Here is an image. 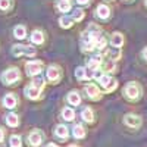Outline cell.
Returning a JSON list of instances; mask_svg holds the SVG:
<instances>
[{
	"label": "cell",
	"instance_id": "obj_4",
	"mask_svg": "<svg viewBox=\"0 0 147 147\" xmlns=\"http://www.w3.org/2000/svg\"><path fill=\"white\" fill-rule=\"evenodd\" d=\"M125 96L128 97L129 100H137V99H140V96H141V87H140L137 82H129V84H127V87H125Z\"/></svg>",
	"mask_w": 147,
	"mask_h": 147
},
{
	"label": "cell",
	"instance_id": "obj_10",
	"mask_svg": "<svg viewBox=\"0 0 147 147\" xmlns=\"http://www.w3.org/2000/svg\"><path fill=\"white\" fill-rule=\"evenodd\" d=\"M96 15H97V18H100V19H107L110 16V9L106 5H99L97 9H96Z\"/></svg>",
	"mask_w": 147,
	"mask_h": 147
},
{
	"label": "cell",
	"instance_id": "obj_1",
	"mask_svg": "<svg viewBox=\"0 0 147 147\" xmlns=\"http://www.w3.org/2000/svg\"><path fill=\"white\" fill-rule=\"evenodd\" d=\"M43 87H44V81H43V78H40V77H34L32 84L27 85L25 90H24V93H25V96L28 97V99L35 100V99H38V97H40V93H41Z\"/></svg>",
	"mask_w": 147,
	"mask_h": 147
},
{
	"label": "cell",
	"instance_id": "obj_2",
	"mask_svg": "<svg viewBox=\"0 0 147 147\" xmlns=\"http://www.w3.org/2000/svg\"><path fill=\"white\" fill-rule=\"evenodd\" d=\"M37 52L31 46H24V44H16L12 47V55L13 56H34Z\"/></svg>",
	"mask_w": 147,
	"mask_h": 147
},
{
	"label": "cell",
	"instance_id": "obj_28",
	"mask_svg": "<svg viewBox=\"0 0 147 147\" xmlns=\"http://www.w3.org/2000/svg\"><path fill=\"white\" fill-rule=\"evenodd\" d=\"M10 7V0H0V10H7Z\"/></svg>",
	"mask_w": 147,
	"mask_h": 147
},
{
	"label": "cell",
	"instance_id": "obj_13",
	"mask_svg": "<svg viewBox=\"0 0 147 147\" xmlns=\"http://www.w3.org/2000/svg\"><path fill=\"white\" fill-rule=\"evenodd\" d=\"M68 103L72 105V106H78L81 103V96L78 91H71L68 94Z\"/></svg>",
	"mask_w": 147,
	"mask_h": 147
},
{
	"label": "cell",
	"instance_id": "obj_29",
	"mask_svg": "<svg viewBox=\"0 0 147 147\" xmlns=\"http://www.w3.org/2000/svg\"><path fill=\"white\" fill-rule=\"evenodd\" d=\"M77 3H80V5H88L90 0H77Z\"/></svg>",
	"mask_w": 147,
	"mask_h": 147
},
{
	"label": "cell",
	"instance_id": "obj_20",
	"mask_svg": "<svg viewBox=\"0 0 147 147\" xmlns=\"http://www.w3.org/2000/svg\"><path fill=\"white\" fill-rule=\"evenodd\" d=\"M6 124H7L9 127H16V125L19 124L18 115H16V113H9V115L6 116Z\"/></svg>",
	"mask_w": 147,
	"mask_h": 147
},
{
	"label": "cell",
	"instance_id": "obj_34",
	"mask_svg": "<svg viewBox=\"0 0 147 147\" xmlns=\"http://www.w3.org/2000/svg\"><path fill=\"white\" fill-rule=\"evenodd\" d=\"M69 147H78V146H75V144H72V146H69Z\"/></svg>",
	"mask_w": 147,
	"mask_h": 147
},
{
	"label": "cell",
	"instance_id": "obj_18",
	"mask_svg": "<svg viewBox=\"0 0 147 147\" xmlns=\"http://www.w3.org/2000/svg\"><path fill=\"white\" fill-rule=\"evenodd\" d=\"M62 118L65 121H74L75 118V112H74L72 107H63L62 109Z\"/></svg>",
	"mask_w": 147,
	"mask_h": 147
},
{
	"label": "cell",
	"instance_id": "obj_14",
	"mask_svg": "<svg viewBox=\"0 0 147 147\" xmlns=\"http://www.w3.org/2000/svg\"><path fill=\"white\" fill-rule=\"evenodd\" d=\"M106 57L110 59V60H118L121 57V49L113 46L112 49H109V50L106 52Z\"/></svg>",
	"mask_w": 147,
	"mask_h": 147
},
{
	"label": "cell",
	"instance_id": "obj_27",
	"mask_svg": "<svg viewBox=\"0 0 147 147\" xmlns=\"http://www.w3.org/2000/svg\"><path fill=\"white\" fill-rule=\"evenodd\" d=\"M72 18H74V21H82L84 10L82 9H75V10H74V13H72Z\"/></svg>",
	"mask_w": 147,
	"mask_h": 147
},
{
	"label": "cell",
	"instance_id": "obj_11",
	"mask_svg": "<svg viewBox=\"0 0 147 147\" xmlns=\"http://www.w3.org/2000/svg\"><path fill=\"white\" fill-rule=\"evenodd\" d=\"M3 106L7 107V109H13V107L16 106V97L12 94V93L6 94V96L3 97Z\"/></svg>",
	"mask_w": 147,
	"mask_h": 147
},
{
	"label": "cell",
	"instance_id": "obj_7",
	"mask_svg": "<svg viewBox=\"0 0 147 147\" xmlns=\"http://www.w3.org/2000/svg\"><path fill=\"white\" fill-rule=\"evenodd\" d=\"M46 77L50 82H57L60 80V69L56 65H50L46 71Z\"/></svg>",
	"mask_w": 147,
	"mask_h": 147
},
{
	"label": "cell",
	"instance_id": "obj_22",
	"mask_svg": "<svg viewBox=\"0 0 147 147\" xmlns=\"http://www.w3.org/2000/svg\"><path fill=\"white\" fill-rule=\"evenodd\" d=\"M81 116H82V119H84L85 122H93V119H94L93 110H91L90 107H85L82 112H81Z\"/></svg>",
	"mask_w": 147,
	"mask_h": 147
},
{
	"label": "cell",
	"instance_id": "obj_16",
	"mask_svg": "<svg viewBox=\"0 0 147 147\" xmlns=\"http://www.w3.org/2000/svg\"><path fill=\"white\" fill-rule=\"evenodd\" d=\"M13 35L16 37L18 40H24L27 37V30H25V27L24 25H16L15 28H13Z\"/></svg>",
	"mask_w": 147,
	"mask_h": 147
},
{
	"label": "cell",
	"instance_id": "obj_33",
	"mask_svg": "<svg viewBox=\"0 0 147 147\" xmlns=\"http://www.w3.org/2000/svg\"><path fill=\"white\" fill-rule=\"evenodd\" d=\"M122 2H128L129 3V2H132V0H122Z\"/></svg>",
	"mask_w": 147,
	"mask_h": 147
},
{
	"label": "cell",
	"instance_id": "obj_21",
	"mask_svg": "<svg viewBox=\"0 0 147 147\" xmlns=\"http://www.w3.org/2000/svg\"><path fill=\"white\" fill-rule=\"evenodd\" d=\"M59 24H60V27H62V28H71L72 24H74V18L65 15V16H62L59 19Z\"/></svg>",
	"mask_w": 147,
	"mask_h": 147
},
{
	"label": "cell",
	"instance_id": "obj_5",
	"mask_svg": "<svg viewBox=\"0 0 147 147\" xmlns=\"http://www.w3.org/2000/svg\"><path fill=\"white\" fill-rule=\"evenodd\" d=\"M25 69H27V75L30 77H37L43 69V62L41 60H31V62L25 63Z\"/></svg>",
	"mask_w": 147,
	"mask_h": 147
},
{
	"label": "cell",
	"instance_id": "obj_15",
	"mask_svg": "<svg viewBox=\"0 0 147 147\" xmlns=\"http://www.w3.org/2000/svg\"><path fill=\"white\" fill-rule=\"evenodd\" d=\"M110 44L115 46V47H121L122 44H124V35H122L121 32L112 34V37H110Z\"/></svg>",
	"mask_w": 147,
	"mask_h": 147
},
{
	"label": "cell",
	"instance_id": "obj_35",
	"mask_svg": "<svg viewBox=\"0 0 147 147\" xmlns=\"http://www.w3.org/2000/svg\"><path fill=\"white\" fill-rule=\"evenodd\" d=\"M146 6H147V0H146Z\"/></svg>",
	"mask_w": 147,
	"mask_h": 147
},
{
	"label": "cell",
	"instance_id": "obj_26",
	"mask_svg": "<svg viewBox=\"0 0 147 147\" xmlns=\"http://www.w3.org/2000/svg\"><path fill=\"white\" fill-rule=\"evenodd\" d=\"M9 143H10V147H21L22 146V141H21V137L19 136H12L10 140H9Z\"/></svg>",
	"mask_w": 147,
	"mask_h": 147
},
{
	"label": "cell",
	"instance_id": "obj_6",
	"mask_svg": "<svg viewBox=\"0 0 147 147\" xmlns=\"http://www.w3.org/2000/svg\"><path fill=\"white\" fill-rule=\"evenodd\" d=\"M44 140V134L40 131V129H35L32 131L30 136H28V144L32 146V147H38Z\"/></svg>",
	"mask_w": 147,
	"mask_h": 147
},
{
	"label": "cell",
	"instance_id": "obj_3",
	"mask_svg": "<svg viewBox=\"0 0 147 147\" xmlns=\"http://www.w3.org/2000/svg\"><path fill=\"white\" fill-rule=\"evenodd\" d=\"M2 81L5 82V84H13L15 81H18L19 78H21V74H19V69H16V68H10V69H7V71H5L3 74H2Z\"/></svg>",
	"mask_w": 147,
	"mask_h": 147
},
{
	"label": "cell",
	"instance_id": "obj_9",
	"mask_svg": "<svg viewBox=\"0 0 147 147\" xmlns=\"http://www.w3.org/2000/svg\"><path fill=\"white\" fill-rule=\"evenodd\" d=\"M124 122L129 127V128H138L141 125V118L134 115V113H128L124 116Z\"/></svg>",
	"mask_w": 147,
	"mask_h": 147
},
{
	"label": "cell",
	"instance_id": "obj_12",
	"mask_svg": "<svg viewBox=\"0 0 147 147\" xmlns=\"http://www.w3.org/2000/svg\"><path fill=\"white\" fill-rule=\"evenodd\" d=\"M55 134H56V137L62 138V140H66V138L69 137L68 127H66V125H57L56 129H55Z\"/></svg>",
	"mask_w": 147,
	"mask_h": 147
},
{
	"label": "cell",
	"instance_id": "obj_23",
	"mask_svg": "<svg viewBox=\"0 0 147 147\" xmlns=\"http://www.w3.org/2000/svg\"><path fill=\"white\" fill-rule=\"evenodd\" d=\"M57 9L60 12H69L71 10V2L69 0H59L57 2Z\"/></svg>",
	"mask_w": 147,
	"mask_h": 147
},
{
	"label": "cell",
	"instance_id": "obj_30",
	"mask_svg": "<svg viewBox=\"0 0 147 147\" xmlns=\"http://www.w3.org/2000/svg\"><path fill=\"white\" fill-rule=\"evenodd\" d=\"M143 57H144V59L147 60V47H146L144 50H143Z\"/></svg>",
	"mask_w": 147,
	"mask_h": 147
},
{
	"label": "cell",
	"instance_id": "obj_17",
	"mask_svg": "<svg viewBox=\"0 0 147 147\" xmlns=\"http://www.w3.org/2000/svg\"><path fill=\"white\" fill-rule=\"evenodd\" d=\"M72 136L75 137V138H84V137H85V129L82 128V125H80V124L74 125V128H72Z\"/></svg>",
	"mask_w": 147,
	"mask_h": 147
},
{
	"label": "cell",
	"instance_id": "obj_8",
	"mask_svg": "<svg viewBox=\"0 0 147 147\" xmlns=\"http://www.w3.org/2000/svg\"><path fill=\"white\" fill-rule=\"evenodd\" d=\"M84 91H85V94H87L88 99H91V100L100 99V91H99V87H97L96 84H88V85H85V87H84Z\"/></svg>",
	"mask_w": 147,
	"mask_h": 147
},
{
	"label": "cell",
	"instance_id": "obj_25",
	"mask_svg": "<svg viewBox=\"0 0 147 147\" xmlns=\"http://www.w3.org/2000/svg\"><path fill=\"white\" fill-rule=\"evenodd\" d=\"M112 81H113V80L110 78L109 75H105V74H103V75H102V77L99 78V82H100V85H102V87H103L105 90H106V88L109 87V84L112 82Z\"/></svg>",
	"mask_w": 147,
	"mask_h": 147
},
{
	"label": "cell",
	"instance_id": "obj_19",
	"mask_svg": "<svg viewBox=\"0 0 147 147\" xmlns=\"http://www.w3.org/2000/svg\"><path fill=\"white\" fill-rule=\"evenodd\" d=\"M31 41L34 43V44H41L43 41H44V35H43V32L41 31H34L32 34H31Z\"/></svg>",
	"mask_w": 147,
	"mask_h": 147
},
{
	"label": "cell",
	"instance_id": "obj_32",
	"mask_svg": "<svg viewBox=\"0 0 147 147\" xmlns=\"http://www.w3.org/2000/svg\"><path fill=\"white\" fill-rule=\"evenodd\" d=\"M46 147H57V146H56V144H53V143H50V144H47Z\"/></svg>",
	"mask_w": 147,
	"mask_h": 147
},
{
	"label": "cell",
	"instance_id": "obj_31",
	"mask_svg": "<svg viewBox=\"0 0 147 147\" xmlns=\"http://www.w3.org/2000/svg\"><path fill=\"white\" fill-rule=\"evenodd\" d=\"M3 136H5V132H3V129H2V128H0V141L3 140Z\"/></svg>",
	"mask_w": 147,
	"mask_h": 147
},
{
	"label": "cell",
	"instance_id": "obj_24",
	"mask_svg": "<svg viewBox=\"0 0 147 147\" xmlns=\"http://www.w3.org/2000/svg\"><path fill=\"white\" fill-rule=\"evenodd\" d=\"M75 77H77V80H80V81L87 80V68H82V66L77 68V71H75Z\"/></svg>",
	"mask_w": 147,
	"mask_h": 147
}]
</instances>
